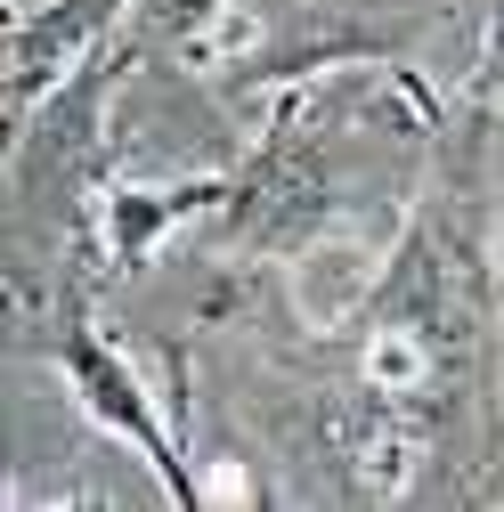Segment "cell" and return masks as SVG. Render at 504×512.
<instances>
[{
    "label": "cell",
    "mask_w": 504,
    "mask_h": 512,
    "mask_svg": "<svg viewBox=\"0 0 504 512\" xmlns=\"http://www.w3.org/2000/svg\"><path fill=\"white\" fill-rule=\"evenodd\" d=\"M423 366H431V350H423L415 326H383L366 342V382H374V391H415Z\"/></svg>",
    "instance_id": "cell-4"
},
{
    "label": "cell",
    "mask_w": 504,
    "mask_h": 512,
    "mask_svg": "<svg viewBox=\"0 0 504 512\" xmlns=\"http://www.w3.org/2000/svg\"><path fill=\"white\" fill-rule=\"evenodd\" d=\"M220 187H122V196L106 204V236H114V261L139 269L147 252L171 236V220H187L196 204H212Z\"/></svg>",
    "instance_id": "cell-3"
},
{
    "label": "cell",
    "mask_w": 504,
    "mask_h": 512,
    "mask_svg": "<svg viewBox=\"0 0 504 512\" xmlns=\"http://www.w3.org/2000/svg\"><path fill=\"white\" fill-rule=\"evenodd\" d=\"M374 277H383L374 244H358V236H326V244H309L301 261H293V301H301L309 326H342V317L366 301Z\"/></svg>",
    "instance_id": "cell-2"
},
{
    "label": "cell",
    "mask_w": 504,
    "mask_h": 512,
    "mask_svg": "<svg viewBox=\"0 0 504 512\" xmlns=\"http://www.w3.org/2000/svg\"><path fill=\"white\" fill-rule=\"evenodd\" d=\"M66 366H74V391H82V407H90L98 423H114L122 439H139V447H147V464L163 472L171 504H204V480H187V472H179V456H171V431L147 415L139 374L122 366V358H114L98 334H74V342H66Z\"/></svg>",
    "instance_id": "cell-1"
},
{
    "label": "cell",
    "mask_w": 504,
    "mask_h": 512,
    "mask_svg": "<svg viewBox=\"0 0 504 512\" xmlns=\"http://www.w3.org/2000/svg\"><path fill=\"white\" fill-rule=\"evenodd\" d=\"M252 41H261V17H252V9H220V25L196 33V57H212V66H220V57H244Z\"/></svg>",
    "instance_id": "cell-5"
},
{
    "label": "cell",
    "mask_w": 504,
    "mask_h": 512,
    "mask_svg": "<svg viewBox=\"0 0 504 512\" xmlns=\"http://www.w3.org/2000/svg\"><path fill=\"white\" fill-rule=\"evenodd\" d=\"M244 496H252V488H244V472H228V464L204 480V504H244Z\"/></svg>",
    "instance_id": "cell-6"
}]
</instances>
